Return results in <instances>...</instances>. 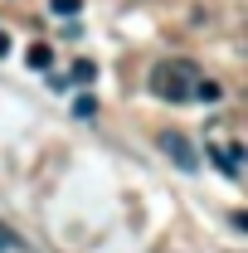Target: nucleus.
Instances as JSON below:
<instances>
[{"mask_svg": "<svg viewBox=\"0 0 248 253\" xmlns=\"http://www.w3.org/2000/svg\"><path fill=\"white\" fill-rule=\"evenodd\" d=\"M195 78H200V68H195L190 59H165V63L151 68V93L165 97V102H190Z\"/></svg>", "mask_w": 248, "mask_h": 253, "instance_id": "f257e3e1", "label": "nucleus"}, {"mask_svg": "<svg viewBox=\"0 0 248 253\" xmlns=\"http://www.w3.org/2000/svg\"><path fill=\"white\" fill-rule=\"evenodd\" d=\"M161 151H165V156L175 161L180 170H200V156L190 151V141L180 136V131H161Z\"/></svg>", "mask_w": 248, "mask_h": 253, "instance_id": "f03ea898", "label": "nucleus"}, {"mask_svg": "<svg viewBox=\"0 0 248 253\" xmlns=\"http://www.w3.org/2000/svg\"><path fill=\"white\" fill-rule=\"evenodd\" d=\"M209 156L219 161V170L224 175H239V161H244V146L234 141V146H209Z\"/></svg>", "mask_w": 248, "mask_h": 253, "instance_id": "7ed1b4c3", "label": "nucleus"}, {"mask_svg": "<svg viewBox=\"0 0 248 253\" xmlns=\"http://www.w3.org/2000/svg\"><path fill=\"white\" fill-rule=\"evenodd\" d=\"M219 93H224V88H219L214 78H195V93H190V97H200V102H219Z\"/></svg>", "mask_w": 248, "mask_h": 253, "instance_id": "20e7f679", "label": "nucleus"}, {"mask_svg": "<svg viewBox=\"0 0 248 253\" xmlns=\"http://www.w3.org/2000/svg\"><path fill=\"white\" fill-rule=\"evenodd\" d=\"M0 253H25V239L15 229H5V224H0Z\"/></svg>", "mask_w": 248, "mask_h": 253, "instance_id": "39448f33", "label": "nucleus"}, {"mask_svg": "<svg viewBox=\"0 0 248 253\" xmlns=\"http://www.w3.org/2000/svg\"><path fill=\"white\" fill-rule=\"evenodd\" d=\"M93 78H97V68H93L88 59H78V63H73V83H78V88H88Z\"/></svg>", "mask_w": 248, "mask_h": 253, "instance_id": "423d86ee", "label": "nucleus"}, {"mask_svg": "<svg viewBox=\"0 0 248 253\" xmlns=\"http://www.w3.org/2000/svg\"><path fill=\"white\" fill-rule=\"evenodd\" d=\"M49 59H54V54H49V44H34L30 54H25V63H30V68H49Z\"/></svg>", "mask_w": 248, "mask_h": 253, "instance_id": "0eeeda50", "label": "nucleus"}, {"mask_svg": "<svg viewBox=\"0 0 248 253\" xmlns=\"http://www.w3.org/2000/svg\"><path fill=\"white\" fill-rule=\"evenodd\" d=\"M93 112H97V102H93V97H78V102H73V117H78V122H88Z\"/></svg>", "mask_w": 248, "mask_h": 253, "instance_id": "6e6552de", "label": "nucleus"}, {"mask_svg": "<svg viewBox=\"0 0 248 253\" xmlns=\"http://www.w3.org/2000/svg\"><path fill=\"white\" fill-rule=\"evenodd\" d=\"M49 10H54V15H78L83 0H49Z\"/></svg>", "mask_w": 248, "mask_h": 253, "instance_id": "1a4fd4ad", "label": "nucleus"}, {"mask_svg": "<svg viewBox=\"0 0 248 253\" xmlns=\"http://www.w3.org/2000/svg\"><path fill=\"white\" fill-rule=\"evenodd\" d=\"M5 54H10V34L0 30V59H5Z\"/></svg>", "mask_w": 248, "mask_h": 253, "instance_id": "9d476101", "label": "nucleus"}]
</instances>
